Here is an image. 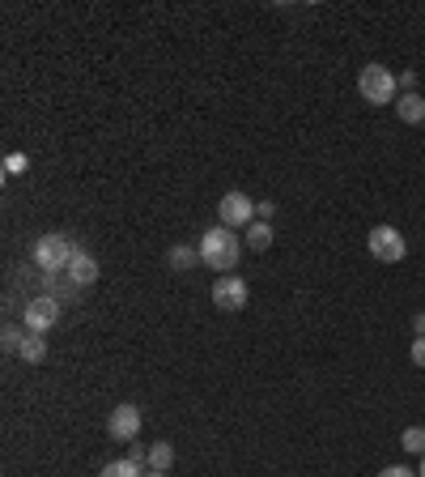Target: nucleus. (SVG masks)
<instances>
[{
    "instance_id": "nucleus-1",
    "label": "nucleus",
    "mask_w": 425,
    "mask_h": 477,
    "mask_svg": "<svg viewBox=\"0 0 425 477\" xmlns=\"http://www.w3.org/2000/svg\"><path fill=\"white\" fill-rule=\"evenodd\" d=\"M239 256H243V239L230 231V226H212V231L200 234V264H209L212 273H234V264H239Z\"/></svg>"
},
{
    "instance_id": "nucleus-2",
    "label": "nucleus",
    "mask_w": 425,
    "mask_h": 477,
    "mask_svg": "<svg viewBox=\"0 0 425 477\" xmlns=\"http://www.w3.org/2000/svg\"><path fill=\"white\" fill-rule=\"evenodd\" d=\"M358 94L370 107H387V102H395V94H400V82H395V73L387 65H366L358 73Z\"/></svg>"
},
{
    "instance_id": "nucleus-3",
    "label": "nucleus",
    "mask_w": 425,
    "mask_h": 477,
    "mask_svg": "<svg viewBox=\"0 0 425 477\" xmlns=\"http://www.w3.org/2000/svg\"><path fill=\"white\" fill-rule=\"evenodd\" d=\"M73 239L68 234H43L39 243H34V264L43 269V273H65L68 261H73Z\"/></svg>"
},
{
    "instance_id": "nucleus-4",
    "label": "nucleus",
    "mask_w": 425,
    "mask_h": 477,
    "mask_svg": "<svg viewBox=\"0 0 425 477\" xmlns=\"http://www.w3.org/2000/svg\"><path fill=\"white\" fill-rule=\"evenodd\" d=\"M366 247H370V256L383 261V264H400L404 256H409V243H404V234L395 231V226H370Z\"/></svg>"
},
{
    "instance_id": "nucleus-5",
    "label": "nucleus",
    "mask_w": 425,
    "mask_h": 477,
    "mask_svg": "<svg viewBox=\"0 0 425 477\" xmlns=\"http://www.w3.org/2000/svg\"><path fill=\"white\" fill-rule=\"evenodd\" d=\"M217 217H221V226H230V231H247L256 222V200L247 197V192H226L221 205H217Z\"/></svg>"
},
{
    "instance_id": "nucleus-6",
    "label": "nucleus",
    "mask_w": 425,
    "mask_h": 477,
    "mask_svg": "<svg viewBox=\"0 0 425 477\" xmlns=\"http://www.w3.org/2000/svg\"><path fill=\"white\" fill-rule=\"evenodd\" d=\"M247 298H251V286L239 273H226V278L212 281V307H221V312H243Z\"/></svg>"
},
{
    "instance_id": "nucleus-7",
    "label": "nucleus",
    "mask_w": 425,
    "mask_h": 477,
    "mask_svg": "<svg viewBox=\"0 0 425 477\" xmlns=\"http://www.w3.org/2000/svg\"><path fill=\"white\" fill-rule=\"evenodd\" d=\"M107 435H111L115 444H136V435H141V410L136 405H115L111 418H107Z\"/></svg>"
},
{
    "instance_id": "nucleus-8",
    "label": "nucleus",
    "mask_w": 425,
    "mask_h": 477,
    "mask_svg": "<svg viewBox=\"0 0 425 477\" xmlns=\"http://www.w3.org/2000/svg\"><path fill=\"white\" fill-rule=\"evenodd\" d=\"M56 320H60V303H56L51 295L26 303V329H30V332H39V337H43V332H48Z\"/></svg>"
},
{
    "instance_id": "nucleus-9",
    "label": "nucleus",
    "mask_w": 425,
    "mask_h": 477,
    "mask_svg": "<svg viewBox=\"0 0 425 477\" xmlns=\"http://www.w3.org/2000/svg\"><path fill=\"white\" fill-rule=\"evenodd\" d=\"M65 273H68V281H73V286H94V281H99V261H94L85 247H77Z\"/></svg>"
},
{
    "instance_id": "nucleus-10",
    "label": "nucleus",
    "mask_w": 425,
    "mask_h": 477,
    "mask_svg": "<svg viewBox=\"0 0 425 477\" xmlns=\"http://www.w3.org/2000/svg\"><path fill=\"white\" fill-rule=\"evenodd\" d=\"M243 247H251V252H268V247H273V226L256 217V222L247 226V234H243Z\"/></svg>"
},
{
    "instance_id": "nucleus-11",
    "label": "nucleus",
    "mask_w": 425,
    "mask_h": 477,
    "mask_svg": "<svg viewBox=\"0 0 425 477\" xmlns=\"http://www.w3.org/2000/svg\"><path fill=\"white\" fill-rule=\"evenodd\" d=\"M395 111H400L404 124H425V99H421V94H400Z\"/></svg>"
},
{
    "instance_id": "nucleus-12",
    "label": "nucleus",
    "mask_w": 425,
    "mask_h": 477,
    "mask_svg": "<svg viewBox=\"0 0 425 477\" xmlns=\"http://www.w3.org/2000/svg\"><path fill=\"white\" fill-rule=\"evenodd\" d=\"M166 261H170L175 273H187V269H196V264H200V247L179 243V247H170V256H166Z\"/></svg>"
},
{
    "instance_id": "nucleus-13",
    "label": "nucleus",
    "mask_w": 425,
    "mask_h": 477,
    "mask_svg": "<svg viewBox=\"0 0 425 477\" xmlns=\"http://www.w3.org/2000/svg\"><path fill=\"white\" fill-rule=\"evenodd\" d=\"M170 464H175V447L158 439V444L149 447V469H153V473H166Z\"/></svg>"
},
{
    "instance_id": "nucleus-14",
    "label": "nucleus",
    "mask_w": 425,
    "mask_h": 477,
    "mask_svg": "<svg viewBox=\"0 0 425 477\" xmlns=\"http://www.w3.org/2000/svg\"><path fill=\"white\" fill-rule=\"evenodd\" d=\"M17 358H26V362H43V358H48V341H43L39 332H30V337L22 341V354H17Z\"/></svg>"
},
{
    "instance_id": "nucleus-15",
    "label": "nucleus",
    "mask_w": 425,
    "mask_h": 477,
    "mask_svg": "<svg viewBox=\"0 0 425 477\" xmlns=\"http://www.w3.org/2000/svg\"><path fill=\"white\" fill-rule=\"evenodd\" d=\"M400 447L404 452H412V456H425V427H409L404 435H400Z\"/></svg>"
},
{
    "instance_id": "nucleus-16",
    "label": "nucleus",
    "mask_w": 425,
    "mask_h": 477,
    "mask_svg": "<svg viewBox=\"0 0 425 477\" xmlns=\"http://www.w3.org/2000/svg\"><path fill=\"white\" fill-rule=\"evenodd\" d=\"M99 477H141V464H132L128 456H124V461L102 464V473H99Z\"/></svg>"
},
{
    "instance_id": "nucleus-17",
    "label": "nucleus",
    "mask_w": 425,
    "mask_h": 477,
    "mask_svg": "<svg viewBox=\"0 0 425 477\" xmlns=\"http://www.w3.org/2000/svg\"><path fill=\"white\" fill-rule=\"evenodd\" d=\"M22 341H26V332H22V329H13V324H9V329H4V337H0V346H4V354H22Z\"/></svg>"
},
{
    "instance_id": "nucleus-18",
    "label": "nucleus",
    "mask_w": 425,
    "mask_h": 477,
    "mask_svg": "<svg viewBox=\"0 0 425 477\" xmlns=\"http://www.w3.org/2000/svg\"><path fill=\"white\" fill-rule=\"evenodd\" d=\"M26 166H30L26 154H9V158H4V175H26Z\"/></svg>"
},
{
    "instance_id": "nucleus-19",
    "label": "nucleus",
    "mask_w": 425,
    "mask_h": 477,
    "mask_svg": "<svg viewBox=\"0 0 425 477\" xmlns=\"http://www.w3.org/2000/svg\"><path fill=\"white\" fill-rule=\"evenodd\" d=\"M128 461L132 464H149V452L141 444H128Z\"/></svg>"
},
{
    "instance_id": "nucleus-20",
    "label": "nucleus",
    "mask_w": 425,
    "mask_h": 477,
    "mask_svg": "<svg viewBox=\"0 0 425 477\" xmlns=\"http://www.w3.org/2000/svg\"><path fill=\"white\" fill-rule=\"evenodd\" d=\"M412 362L425 367V337H412Z\"/></svg>"
},
{
    "instance_id": "nucleus-21",
    "label": "nucleus",
    "mask_w": 425,
    "mask_h": 477,
    "mask_svg": "<svg viewBox=\"0 0 425 477\" xmlns=\"http://www.w3.org/2000/svg\"><path fill=\"white\" fill-rule=\"evenodd\" d=\"M378 477H417V473H412V469H404V464H387Z\"/></svg>"
},
{
    "instance_id": "nucleus-22",
    "label": "nucleus",
    "mask_w": 425,
    "mask_h": 477,
    "mask_svg": "<svg viewBox=\"0 0 425 477\" xmlns=\"http://www.w3.org/2000/svg\"><path fill=\"white\" fill-rule=\"evenodd\" d=\"M400 90H404V94H417V73H400Z\"/></svg>"
},
{
    "instance_id": "nucleus-23",
    "label": "nucleus",
    "mask_w": 425,
    "mask_h": 477,
    "mask_svg": "<svg viewBox=\"0 0 425 477\" xmlns=\"http://www.w3.org/2000/svg\"><path fill=\"white\" fill-rule=\"evenodd\" d=\"M273 209H277V205H273V200H264V205H256V217H260V222H268V217H273Z\"/></svg>"
},
{
    "instance_id": "nucleus-24",
    "label": "nucleus",
    "mask_w": 425,
    "mask_h": 477,
    "mask_svg": "<svg viewBox=\"0 0 425 477\" xmlns=\"http://www.w3.org/2000/svg\"><path fill=\"white\" fill-rule=\"evenodd\" d=\"M412 332H417V337H425V312L412 315Z\"/></svg>"
},
{
    "instance_id": "nucleus-25",
    "label": "nucleus",
    "mask_w": 425,
    "mask_h": 477,
    "mask_svg": "<svg viewBox=\"0 0 425 477\" xmlns=\"http://www.w3.org/2000/svg\"><path fill=\"white\" fill-rule=\"evenodd\" d=\"M417 477H425V456H421V469H417Z\"/></svg>"
},
{
    "instance_id": "nucleus-26",
    "label": "nucleus",
    "mask_w": 425,
    "mask_h": 477,
    "mask_svg": "<svg viewBox=\"0 0 425 477\" xmlns=\"http://www.w3.org/2000/svg\"><path fill=\"white\" fill-rule=\"evenodd\" d=\"M145 477H166V473H153V469H149V473H145Z\"/></svg>"
}]
</instances>
